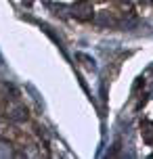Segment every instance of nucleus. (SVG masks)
<instances>
[{"instance_id":"f257e3e1","label":"nucleus","mask_w":153,"mask_h":159,"mask_svg":"<svg viewBox=\"0 0 153 159\" xmlns=\"http://www.w3.org/2000/svg\"><path fill=\"white\" fill-rule=\"evenodd\" d=\"M72 13H73V17L86 21V19L92 17V4H90V2H78L76 7H72Z\"/></svg>"}]
</instances>
